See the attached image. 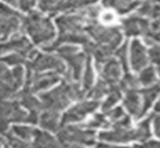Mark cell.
Segmentation results:
<instances>
[{"label": "cell", "mask_w": 160, "mask_h": 148, "mask_svg": "<svg viewBox=\"0 0 160 148\" xmlns=\"http://www.w3.org/2000/svg\"><path fill=\"white\" fill-rule=\"evenodd\" d=\"M84 17L82 14L79 16H62L56 20V25L59 28L61 36L58 41H55L52 45L45 48V50H56L59 46L63 44H88L87 34L83 31V22H84Z\"/></svg>", "instance_id": "6da1fadb"}, {"label": "cell", "mask_w": 160, "mask_h": 148, "mask_svg": "<svg viewBox=\"0 0 160 148\" xmlns=\"http://www.w3.org/2000/svg\"><path fill=\"white\" fill-rule=\"evenodd\" d=\"M83 91L78 85L72 81H66L58 88L49 91V92L42 94L41 96V105L44 110H62L69 105L70 101L73 99H82Z\"/></svg>", "instance_id": "7a4b0ae2"}, {"label": "cell", "mask_w": 160, "mask_h": 148, "mask_svg": "<svg viewBox=\"0 0 160 148\" xmlns=\"http://www.w3.org/2000/svg\"><path fill=\"white\" fill-rule=\"evenodd\" d=\"M22 28L37 45L49 42L55 35L52 21L39 13H31L25 17L22 20Z\"/></svg>", "instance_id": "3957f363"}, {"label": "cell", "mask_w": 160, "mask_h": 148, "mask_svg": "<svg viewBox=\"0 0 160 148\" xmlns=\"http://www.w3.org/2000/svg\"><path fill=\"white\" fill-rule=\"evenodd\" d=\"M86 32L96 41L97 45L110 49L111 52L121 45L122 35L118 27H104L97 22H88L86 27Z\"/></svg>", "instance_id": "277c9868"}, {"label": "cell", "mask_w": 160, "mask_h": 148, "mask_svg": "<svg viewBox=\"0 0 160 148\" xmlns=\"http://www.w3.org/2000/svg\"><path fill=\"white\" fill-rule=\"evenodd\" d=\"M22 69L16 66L8 72L7 64L0 60V101H10L22 82Z\"/></svg>", "instance_id": "5b68a950"}, {"label": "cell", "mask_w": 160, "mask_h": 148, "mask_svg": "<svg viewBox=\"0 0 160 148\" xmlns=\"http://www.w3.org/2000/svg\"><path fill=\"white\" fill-rule=\"evenodd\" d=\"M58 140L62 147L65 146H91L96 140L93 130L82 129L78 126H65L58 132Z\"/></svg>", "instance_id": "8992f818"}, {"label": "cell", "mask_w": 160, "mask_h": 148, "mask_svg": "<svg viewBox=\"0 0 160 148\" xmlns=\"http://www.w3.org/2000/svg\"><path fill=\"white\" fill-rule=\"evenodd\" d=\"M58 53L62 59L68 63V81H78L82 77V72H83V64L86 63V53H79L78 48L72 46V45H62L59 46Z\"/></svg>", "instance_id": "52a82bcc"}, {"label": "cell", "mask_w": 160, "mask_h": 148, "mask_svg": "<svg viewBox=\"0 0 160 148\" xmlns=\"http://www.w3.org/2000/svg\"><path fill=\"white\" fill-rule=\"evenodd\" d=\"M28 115L14 101H0V133L6 134L10 122H27Z\"/></svg>", "instance_id": "ba28073f"}, {"label": "cell", "mask_w": 160, "mask_h": 148, "mask_svg": "<svg viewBox=\"0 0 160 148\" xmlns=\"http://www.w3.org/2000/svg\"><path fill=\"white\" fill-rule=\"evenodd\" d=\"M59 81V77L56 73H37L28 67V77L25 90H30L31 92L44 91L47 88L52 87L53 84Z\"/></svg>", "instance_id": "9c48e42d"}, {"label": "cell", "mask_w": 160, "mask_h": 148, "mask_svg": "<svg viewBox=\"0 0 160 148\" xmlns=\"http://www.w3.org/2000/svg\"><path fill=\"white\" fill-rule=\"evenodd\" d=\"M4 52H17L21 53L25 58H31L35 53V50H32L31 44L28 42V39L25 36L16 35L8 41H6V39L0 41V55Z\"/></svg>", "instance_id": "30bf717a"}, {"label": "cell", "mask_w": 160, "mask_h": 148, "mask_svg": "<svg viewBox=\"0 0 160 148\" xmlns=\"http://www.w3.org/2000/svg\"><path fill=\"white\" fill-rule=\"evenodd\" d=\"M98 108V102L97 101H86L80 102V104L75 105L73 108H70L69 110H66L62 118L63 124L69 123H76V122H82L87 115L93 113L94 110Z\"/></svg>", "instance_id": "8fae6325"}, {"label": "cell", "mask_w": 160, "mask_h": 148, "mask_svg": "<svg viewBox=\"0 0 160 148\" xmlns=\"http://www.w3.org/2000/svg\"><path fill=\"white\" fill-rule=\"evenodd\" d=\"M20 17L13 8L0 4V38H6L18 30Z\"/></svg>", "instance_id": "7c38bea8"}, {"label": "cell", "mask_w": 160, "mask_h": 148, "mask_svg": "<svg viewBox=\"0 0 160 148\" xmlns=\"http://www.w3.org/2000/svg\"><path fill=\"white\" fill-rule=\"evenodd\" d=\"M129 60L131 67L135 72H142L148 67L149 63V53H148L145 45L138 39H133L129 46Z\"/></svg>", "instance_id": "4fadbf2b"}, {"label": "cell", "mask_w": 160, "mask_h": 148, "mask_svg": "<svg viewBox=\"0 0 160 148\" xmlns=\"http://www.w3.org/2000/svg\"><path fill=\"white\" fill-rule=\"evenodd\" d=\"M150 27L152 22H149V20L142 16H132L122 21V30L128 36H146L150 31Z\"/></svg>", "instance_id": "5bb4252c"}, {"label": "cell", "mask_w": 160, "mask_h": 148, "mask_svg": "<svg viewBox=\"0 0 160 148\" xmlns=\"http://www.w3.org/2000/svg\"><path fill=\"white\" fill-rule=\"evenodd\" d=\"M28 67L37 73H41L44 70H53L56 73L65 72V64L62 63V60L52 55H38L34 60H31Z\"/></svg>", "instance_id": "9a60e30c"}, {"label": "cell", "mask_w": 160, "mask_h": 148, "mask_svg": "<svg viewBox=\"0 0 160 148\" xmlns=\"http://www.w3.org/2000/svg\"><path fill=\"white\" fill-rule=\"evenodd\" d=\"M101 141H114V143H128V141H136L135 129L132 127H112V130L100 133Z\"/></svg>", "instance_id": "2e32d148"}, {"label": "cell", "mask_w": 160, "mask_h": 148, "mask_svg": "<svg viewBox=\"0 0 160 148\" xmlns=\"http://www.w3.org/2000/svg\"><path fill=\"white\" fill-rule=\"evenodd\" d=\"M100 72H101V78L104 81H107L110 85H117L121 81L122 66L117 59L111 58L110 60H107L104 63V66L100 69Z\"/></svg>", "instance_id": "e0dca14e"}, {"label": "cell", "mask_w": 160, "mask_h": 148, "mask_svg": "<svg viewBox=\"0 0 160 148\" xmlns=\"http://www.w3.org/2000/svg\"><path fill=\"white\" fill-rule=\"evenodd\" d=\"M124 106L127 110L135 118H141L142 115V96L138 90H128L125 91Z\"/></svg>", "instance_id": "ac0fdd59"}, {"label": "cell", "mask_w": 160, "mask_h": 148, "mask_svg": "<svg viewBox=\"0 0 160 148\" xmlns=\"http://www.w3.org/2000/svg\"><path fill=\"white\" fill-rule=\"evenodd\" d=\"M160 95V84L156 82L153 85L145 87L141 91V96H142V115L148 112L150 106L153 105V102L156 101V98Z\"/></svg>", "instance_id": "d6986e66"}, {"label": "cell", "mask_w": 160, "mask_h": 148, "mask_svg": "<svg viewBox=\"0 0 160 148\" xmlns=\"http://www.w3.org/2000/svg\"><path fill=\"white\" fill-rule=\"evenodd\" d=\"M138 16H142L145 18H150L152 22L160 24V4L152 0L143 2L138 8Z\"/></svg>", "instance_id": "ffe728a7"}, {"label": "cell", "mask_w": 160, "mask_h": 148, "mask_svg": "<svg viewBox=\"0 0 160 148\" xmlns=\"http://www.w3.org/2000/svg\"><path fill=\"white\" fill-rule=\"evenodd\" d=\"M102 4L108 8H114L119 14H125L136 7L139 0H102Z\"/></svg>", "instance_id": "44dd1931"}, {"label": "cell", "mask_w": 160, "mask_h": 148, "mask_svg": "<svg viewBox=\"0 0 160 148\" xmlns=\"http://www.w3.org/2000/svg\"><path fill=\"white\" fill-rule=\"evenodd\" d=\"M18 101H20V104L24 108H27L30 112H41L42 110L41 101H38V99L32 95V92H31L30 90H25L24 88L18 95Z\"/></svg>", "instance_id": "7402d4cb"}, {"label": "cell", "mask_w": 160, "mask_h": 148, "mask_svg": "<svg viewBox=\"0 0 160 148\" xmlns=\"http://www.w3.org/2000/svg\"><path fill=\"white\" fill-rule=\"evenodd\" d=\"M34 148H59L61 143L59 140L53 138L51 134L45 132H39L37 130L35 136H34Z\"/></svg>", "instance_id": "603a6c76"}, {"label": "cell", "mask_w": 160, "mask_h": 148, "mask_svg": "<svg viewBox=\"0 0 160 148\" xmlns=\"http://www.w3.org/2000/svg\"><path fill=\"white\" fill-rule=\"evenodd\" d=\"M39 124L42 129L51 130V132H56L59 129V115L56 110H44L39 116Z\"/></svg>", "instance_id": "cb8c5ba5"}, {"label": "cell", "mask_w": 160, "mask_h": 148, "mask_svg": "<svg viewBox=\"0 0 160 148\" xmlns=\"http://www.w3.org/2000/svg\"><path fill=\"white\" fill-rule=\"evenodd\" d=\"M121 91L122 90H121V87H119V84L112 85L111 91L108 92V95H107V99H105V102L102 104V112L108 113L114 106H115L117 102L121 99Z\"/></svg>", "instance_id": "d4e9b609"}, {"label": "cell", "mask_w": 160, "mask_h": 148, "mask_svg": "<svg viewBox=\"0 0 160 148\" xmlns=\"http://www.w3.org/2000/svg\"><path fill=\"white\" fill-rule=\"evenodd\" d=\"M141 85H145V87H149V85H153L158 82V72H156L153 67H146L142 72H139V77H138Z\"/></svg>", "instance_id": "484cf974"}, {"label": "cell", "mask_w": 160, "mask_h": 148, "mask_svg": "<svg viewBox=\"0 0 160 148\" xmlns=\"http://www.w3.org/2000/svg\"><path fill=\"white\" fill-rule=\"evenodd\" d=\"M150 122H152V118H148L138 124V127L135 129L136 141L145 143V141L149 140V137H150Z\"/></svg>", "instance_id": "4316f807"}, {"label": "cell", "mask_w": 160, "mask_h": 148, "mask_svg": "<svg viewBox=\"0 0 160 148\" xmlns=\"http://www.w3.org/2000/svg\"><path fill=\"white\" fill-rule=\"evenodd\" d=\"M111 88H112V85H110L107 81H104V80L101 78L98 82H97V85H94V87L90 90L88 95L96 101V99H100L101 96L108 95V92L111 91Z\"/></svg>", "instance_id": "83f0119b"}, {"label": "cell", "mask_w": 160, "mask_h": 148, "mask_svg": "<svg viewBox=\"0 0 160 148\" xmlns=\"http://www.w3.org/2000/svg\"><path fill=\"white\" fill-rule=\"evenodd\" d=\"M35 132L37 130L31 129V127H28V126H13L10 129V133L13 136L21 138V140H27V141L31 140V138H34Z\"/></svg>", "instance_id": "f1b7e54d"}, {"label": "cell", "mask_w": 160, "mask_h": 148, "mask_svg": "<svg viewBox=\"0 0 160 148\" xmlns=\"http://www.w3.org/2000/svg\"><path fill=\"white\" fill-rule=\"evenodd\" d=\"M4 143L7 148H34V146H31L30 143H28L27 140H21V138L16 137V136H13L10 132L6 134V138H4Z\"/></svg>", "instance_id": "f546056e"}, {"label": "cell", "mask_w": 160, "mask_h": 148, "mask_svg": "<svg viewBox=\"0 0 160 148\" xmlns=\"http://www.w3.org/2000/svg\"><path fill=\"white\" fill-rule=\"evenodd\" d=\"M93 81H94L93 67H91V62L87 56L86 66H84V73H83V90H90V88L93 87Z\"/></svg>", "instance_id": "4dcf8cb0"}, {"label": "cell", "mask_w": 160, "mask_h": 148, "mask_svg": "<svg viewBox=\"0 0 160 148\" xmlns=\"http://www.w3.org/2000/svg\"><path fill=\"white\" fill-rule=\"evenodd\" d=\"M110 126V119H107L104 115H96L93 119H90L86 127L87 129H100V127H107Z\"/></svg>", "instance_id": "1f68e13d"}, {"label": "cell", "mask_w": 160, "mask_h": 148, "mask_svg": "<svg viewBox=\"0 0 160 148\" xmlns=\"http://www.w3.org/2000/svg\"><path fill=\"white\" fill-rule=\"evenodd\" d=\"M25 56H22L21 53H17V52H13L10 53V55H7L6 58L2 59L3 63L8 64V66H20L21 63H24L25 62Z\"/></svg>", "instance_id": "d6a6232c"}, {"label": "cell", "mask_w": 160, "mask_h": 148, "mask_svg": "<svg viewBox=\"0 0 160 148\" xmlns=\"http://www.w3.org/2000/svg\"><path fill=\"white\" fill-rule=\"evenodd\" d=\"M148 53H149V60L156 66H160V44H152Z\"/></svg>", "instance_id": "836d02e7"}, {"label": "cell", "mask_w": 160, "mask_h": 148, "mask_svg": "<svg viewBox=\"0 0 160 148\" xmlns=\"http://www.w3.org/2000/svg\"><path fill=\"white\" fill-rule=\"evenodd\" d=\"M117 58L118 62L121 63L122 69L125 70V73H128V62H127V45H122L118 50H117Z\"/></svg>", "instance_id": "e575fe53"}, {"label": "cell", "mask_w": 160, "mask_h": 148, "mask_svg": "<svg viewBox=\"0 0 160 148\" xmlns=\"http://www.w3.org/2000/svg\"><path fill=\"white\" fill-rule=\"evenodd\" d=\"M107 115H108V118H110L111 123L119 120V119H122L125 116L124 115V109H122V108H112V109H111L110 112L107 113Z\"/></svg>", "instance_id": "d590c367"}, {"label": "cell", "mask_w": 160, "mask_h": 148, "mask_svg": "<svg viewBox=\"0 0 160 148\" xmlns=\"http://www.w3.org/2000/svg\"><path fill=\"white\" fill-rule=\"evenodd\" d=\"M37 0H18V6L22 11H30L34 7Z\"/></svg>", "instance_id": "8d00e7d4"}, {"label": "cell", "mask_w": 160, "mask_h": 148, "mask_svg": "<svg viewBox=\"0 0 160 148\" xmlns=\"http://www.w3.org/2000/svg\"><path fill=\"white\" fill-rule=\"evenodd\" d=\"M152 123H153V130H155V134L160 138V115L155 113L152 116Z\"/></svg>", "instance_id": "74e56055"}, {"label": "cell", "mask_w": 160, "mask_h": 148, "mask_svg": "<svg viewBox=\"0 0 160 148\" xmlns=\"http://www.w3.org/2000/svg\"><path fill=\"white\" fill-rule=\"evenodd\" d=\"M136 148H160V141L148 140L145 143H142L141 146H136Z\"/></svg>", "instance_id": "f35d334b"}, {"label": "cell", "mask_w": 160, "mask_h": 148, "mask_svg": "<svg viewBox=\"0 0 160 148\" xmlns=\"http://www.w3.org/2000/svg\"><path fill=\"white\" fill-rule=\"evenodd\" d=\"M101 20L104 22H112L114 21V14L112 13H104V14H101Z\"/></svg>", "instance_id": "ab89813d"}, {"label": "cell", "mask_w": 160, "mask_h": 148, "mask_svg": "<svg viewBox=\"0 0 160 148\" xmlns=\"http://www.w3.org/2000/svg\"><path fill=\"white\" fill-rule=\"evenodd\" d=\"M96 148H128V147H119V146H112V144L102 143V144H98Z\"/></svg>", "instance_id": "60d3db41"}, {"label": "cell", "mask_w": 160, "mask_h": 148, "mask_svg": "<svg viewBox=\"0 0 160 148\" xmlns=\"http://www.w3.org/2000/svg\"><path fill=\"white\" fill-rule=\"evenodd\" d=\"M155 112L160 115V98L158 99V102H156V105H155Z\"/></svg>", "instance_id": "b9f144b4"}, {"label": "cell", "mask_w": 160, "mask_h": 148, "mask_svg": "<svg viewBox=\"0 0 160 148\" xmlns=\"http://www.w3.org/2000/svg\"><path fill=\"white\" fill-rule=\"evenodd\" d=\"M3 2H6L7 4H10V6H16V4H18V0H3Z\"/></svg>", "instance_id": "7bdbcfd3"}, {"label": "cell", "mask_w": 160, "mask_h": 148, "mask_svg": "<svg viewBox=\"0 0 160 148\" xmlns=\"http://www.w3.org/2000/svg\"><path fill=\"white\" fill-rule=\"evenodd\" d=\"M62 148H84V147H82V146H65Z\"/></svg>", "instance_id": "ee69618b"}, {"label": "cell", "mask_w": 160, "mask_h": 148, "mask_svg": "<svg viewBox=\"0 0 160 148\" xmlns=\"http://www.w3.org/2000/svg\"><path fill=\"white\" fill-rule=\"evenodd\" d=\"M0 148H3V144H2V141H0Z\"/></svg>", "instance_id": "f6af8a7d"}, {"label": "cell", "mask_w": 160, "mask_h": 148, "mask_svg": "<svg viewBox=\"0 0 160 148\" xmlns=\"http://www.w3.org/2000/svg\"><path fill=\"white\" fill-rule=\"evenodd\" d=\"M155 2H156V3H159V4H160V0H155Z\"/></svg>", "instance_id": "bcb514c9"}, {"label": "cell", "mask_w": 160, "mask_h": 148, "mask_svg": "<svg viewBox=\"0 0 160 148\" xmlns=\"http://www.w3.org/2000/svg\"><path fill=\"white\" fill-rule=\"evenodd\" d=\"M133 148H136V147H133Z\"/></svg>", "instance_id": "7dc6e473"}]
</instances>
